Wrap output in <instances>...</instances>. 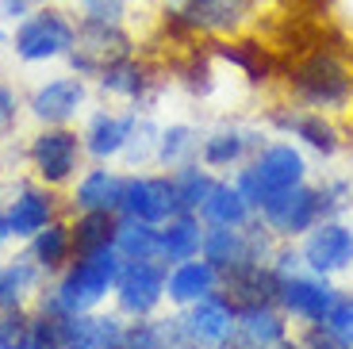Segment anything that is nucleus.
<instances>
[{
    "instance_id": "1",
    "label": "nucleus",
    "mask_w": 353,
    "mask_h": 349,
    "mask_svg": "<svg viewBox=\"0 0 353 349\" xmlns=\"http://www.w3.org/2000/svg\"><path fill=\"white\" fill-rule=\"evenodd\" d=\"M300 108L323 115H345L353 108V61L338 46H311L284 73Z\"/></svg>"
},
{
    "instance_id": "2",
    "label": "nucleus",
    "mask_w": 353,
    "mask_h": 349,
    "mask_svg": "<svg viewBox=\"0 0 353 349\" xmlns=\"http://www.w3.org/2000/svg\"><path fill=\"white\" fill-rule=\"evenodd\" d=\"M119 269H123V257L115 253V246H104V250H92V253H77L58 272V284L50 292H43L39 307H50V311H62V315L97 311L115 292Z\"/></svg>"
},
{
    "instance_id": "3",
    "label": "nucleus",
    "mask_w": 353,
    "mask_h": 349,
    "mask_svg": "<svg viewBox=\"0 0 353 349\" xmlns=\"http://www.w3.org/2000/svg\"><path fill=\"white\" fill-rule=\"evenodd\" d=\"M254 0H165L161 23L173 39H234L254 23Z\"/></svg>"
},
{
    "instance_id": "4",
    "label": "nucleus",
    "mask_w": 353,
    "mask_h": 349,
    "mask_svg": "<svg viewBox=\"0 0 353 349\" xmlns=\"http://www.w3.org/2000/svg\"><path fill=\"white\" fill-rule=\"evenodd\" d=\"M307 181V157L300 154V146L292 142H269L246 161V169H239L234 184L242 188V196L250 200V208L261 211L273 196L288 192L296 184Z\"/></svg>"
},
{
    "instance_id": "5",
    "label": "nucleus",
    "mask_w": 353,
    "mask_h": 349,
    "mask_svg": "<svg viewBox=\"0 0 353 349\" xmlns=\"http://www.w3.org/2000/svg\"><path fill=\"white\" fill-rule=\"evenodd\" d=\"M73 43H77V19L65 16L62 8H50V4H39L35 12H27L12 31V50L27 66L70 58Z\"/></svg>"
},
{
    "instance_id": "6",
    "label": "nucleus",
    "mask_w": 353,
    "mask_h": 349,
    "mask_svg": "<svg viewBox=\"0 0 353 349\" xmlns=\"http://www.w3.org/2000/svg\"><path fill=\"white\" fill-rule=\"evenodd\" d=\"M134 54V39L123 23H112V19H77V43L70 50V70L77 77H100L108 66L123 61Z\"/></svg>"
},
{
    "instance_id": "7",
    "label": "nucleus",
    "mask_w": 353,
    "mask_h": 349,
    "mask_svg": "<svg viewBox=\"0 0 353 349\" xmlns=\"http://www.w3.org/2000/svg\"><path fill=\"white\" fill-rule=\"evenodd\" d=\"M27 161L35 169L39 184L62 188V184L77 181V169L85 161V139L73 127H43L27 146Z\"/></svg>"
},
{
    "instance_id": "8",
    "label": "nucleus",
    "mask_w": 353,
    "mask_h": 349,
    "mask_svg": "<svg viewBox=\"0 0 353 349\" xmlns=\"http://www.w3.org/2000/svg\"><path fill=\"white\" fill-rule=\"evenodd\" d=\"M165 265L158 257L146 261H123L119 280H115V307L123 319H154L161 303H165Z\"/></svg>"
},
{
    "instance_id": "9",
    "label": "nucleus",
    "mask_w": 353,
    "mask_h": 349,
    "mask_svg": "<svg viewBox=\"0 0 353 349\" xmlns=\"http://www.w3.org/2000/svg\"><path fill=\"white\" fill-rule=\"evenodd\" d=\"M338 296L342 292L330 284V277L323 272H311V269H300L292 277H281V311L288 319L303 326H315V323H327L330 311H334Z\"/></svg>"
},
{
    "instance_id": "10",
    "label": "nucleus",
    "mask_w": 353,
    "mask_h": 349,
    "mask_svg": "<svg viewBox=\"0 0 353 349\" xmlns=\"http://www.w3.org/2000/svg\"><path fill=\"white\" fill-rule=\"evenodd\" d=\"M261 223L273 230L281 242H292V238H303L319 219H323V208H319V184H296L288 192L273 196L261 211Z\"/></svg>"
},
{
    "instance_id": "11",
    "label": "nucleus",
    "mask_w": 353,
    "mask_h": 349,
    "mask_svg": "<svg viewBox=\"0 0 353 349\" xmlns=\"http://www.w3.org/2000/svg\"><path fill=\"white\" fill-rule=\"evenodd\" d=\"M300 257L311 272H323V277L353 269V227L342 219H319L303 235Z\"/></svg>"
},
{
    "instance_id": "12",
    "label": "nucleus",
    "mask_w": 353,
    "mask_h": 349,
    "mask_svg": "<svg viewBox=\"0 0 353 349\" xmlns=\"http://www.w3.org/2000/svg\"><path fill=\"white\" fill-rule=\"evenodd\" d=\"M123 219H139V223H154L161 227L169 215H176V196L169 173H131L123 184Z\"/></svg>"
},
{
    "instance_id": "13",
    "label": "nucleus",
    "mask_w": 353,
    "mask_h": 349,
    "mask_svg": "<svg viewBox=\"0 0 353 349\" xmlns=\"http://www.w3.org/2000/svg\"><path fill=\"white\" fill-rule=\"evenodd\" d=\"M88 100V88H85V77L70 73V77H54L46 85H39L27 100V112L35 115L43 127H70V119L85 108Z\"/></svg>"
},
{
    "instance_id": "14",
    "label": "nucleus",
    "mask_w": 353,
    "mask_h": 349,
    "mask_svg": "<svg viewBox=\"0 0 353 349\" xmlns=\"http://www.w3.org/2000/svg\"><path fill=\"white\" fill-rule=\"evenodd\" d=\"M185 326L188 334L196 338V346L200 349H223L230 341V334H234V319H239V307L230 303L227 292H212L208 299H200V303L185 307Z\"/></svg>"
},
{
    "instance_id": "15",
    "label": "nucleus",
    "mask_w": 353,
    "mask_h": 349,
    "mask_svg": "<svg viewBox=\"0 0 353 349\" xmlns=\"http://www.w3.org/2000/svg\"><path fill=\"white\" fill-rule=\"evenodd\" d=\"M288 338H292L288 315L281 311V303H257V307H239L234 334H230L227 346H234V349H276Z\"/></svg>"
},
{
    "instance_id": "16",
    "label": "nucleus",
    "mask_w": 353,
    "mask_h": 349,
    "mask_svg": "<svg viewBox=\"0 0 353 349\" xmlns=\"http://www.w3.org/2000/svg\"><path fill=\"white\" fill-rule=\"evenodd\" d=\"M269 123H273L281 134H288V139H300L307 150H315V154L330 157L338 154V127L330 123V115L323 112H311V108H273V115H269Z\"/></svg>"
},
{
    "instance_id": "17",
    "label": "nucleus",
    "mask_w": 353,
    "mask_h": 349,
    "mask_svg": "<svg viewBox=\"0 0 353 349\" xmlns=\"http://www.w3.org/2000/svg\"><path fill=\"white\" fill-rule=\"evenodd\" d=\"M4 215H8V230L12 238H35L46 223L58 219V196L46 188V184H19L16 196L4 203Z\"/></svg>"
},
{
    "instance_id": "18",
    "label": "nucleus",
    "mask_w": 353,
    "mask_h": 349,
    "mask_svg": "<svg viewBox=\"0 0 353 349\" xmlns=\"http://www.w3.org/2000/svg\"><path fill=\"white\" fill-rule=\"evenodd\" d=\"M219 288H223V272L215 269L208 257L176 261V265H169V272H165V299L173 307H181V311L200 303V299H208Z\"/></svg>"
},
{
    "instance_id": "19",
    "label": "nucleus",
    "mask_w": 353,
    "mask_h": 349,
    "mask_svg": "<svg viewBox=\"0 0 353 349\" xmlns=\"http://www.w3.org/2000/svg\"><path fill=\"white\" fill-rule=\"evenodd\" d=\"M223 292L234 307H257V303H281V272L273 261H250L239 269L223 272Z\"/></svg>"
},
{
    "instance_id": "20",
    "label": "nucleus",
    "mask_w": 353,
    "mask_h": 349,
    "mask_svg": "<svg viewBox=\"0 0 353 349\" xmlns=\"http://www.w3.org/2000/svg\"><path fill=\"white\" fill-rule=\"evenodd\" d=\"M139 119L142 115L134 112H97L92 119H88V127H85V154L92 157V161H112V157H119L123 154V146H127V139H131V131L139 127Z\"/></svg>"
},
{
    "instance_id": "21",
    "label": "nucleus",
    "mask_w": 353,
    "mask_h": 349,
    "mask_svg": "<svg viewBox=\"0 0 353 349\" xmlns=\"http://www.w3.org/2000/svg\"><path fill=\"white\" fill-rule=\"evenodd\" d=\"M261 146L265 142L257 131H246V127H219V131L203 134L200 161L208 169H234V166H242V161H250Z\"/></svg>"
},
{
    "instance_id": "22",
    "label": "nucleus",
    "mask_w": 353,
    "mask_h": 349,
    "mask_svg": "<svg viewBox=\"0 0 353 349\" xmlns=\"http://www.w3.org/2000/svg\"><path fill=\"white\" fill-rule=\"evenodd\" d=\"M123 184L127 177H119L115 169H88V173L77 177V188H73V208L77 211H112L119 215L123 208Z\"/></svg>"
},
{
    "instance_id": "23",
    "label": "nucleus",
    "mask_w": 353,
    "mask_h": 349,
    "mask_svg": "<svg viewBox=\"0 0 353 349\" xmlns=\"http://www.w3.org/2000/svg\"><path fill=\"white\" fill-rule=\"evenodd\" d=\"M200 246H203V219L192 215V211H176L161 223V246H158V261L176 265V261H188V257H200Z\"/></svg>"
},
{
    "instance_id": "24",
    "label": "nucleus",
    "mask_w": 353,
    "mask_h": 349,
    "mask_svg": "<svg viewBox=\"0 0 353 349\" xmlns=\"http://www.w3.org/2000/svg\"><path fill=\"white\" fill-rule=\"evenodd\" d=\"M100 92H108V97L115 100H127V104H146V97L154 92V73L146 61H139L131 54V58L115 61V66H108L104 73L97 77Z\"/></svg>"
},
{
    "instance_id": "25",
    "label": "nucleus",
    "mask_w": 353,
    "mask_h": 349,
    "mask_svg": "<svg viewBox=\"0 0 353 349\" xmlns=\"http://www.w3.org/2000/svg\"><path fill=\"white\" fill-rule=\"evenodd\" d=\"M254 215H257V211L250 208V200L242 196L239 184H234V181H219V177H215L208 200L200 203L203 227H246Z\"/></svg>"
},
{
    "instance_id": "26",
    "label": "nucleus",
    "mask_w": 353,
    "mask_h": 349,
    "mask_svg": "<svg viewBox=\"0 0 353 349\" xmlns=\"http://www.w3.org/2000/svg\"><path fill=\"white\" fill-rule=\"evenodd\" d=\"M27 257H31L46 277H58V272L73 261V230H70V223L54 219V223H46L35 238H27Z\"/></svg>"
},
{
    "instance_id": "27",
    "label": "nucleus",
    "mask_w": 353,
    "mask_h": 349,
    "mask_svg": "<svg viewBox=\"0 0 353 349\" xmlns=\"http://www.w3.org/2000/svg\"><path fill=\"white\" fill-rule=\"evenodd\" d=\"M212 54H215V58H223L227 66H234V70H242L254 85H265V81L273 77V70H276L269 46H261L257 39H242V35L219 39V43L212 46Z\"/></svg>"
},
{
    "instance_id": "28",
    "label": "nucleus",
    "mask_w": 353,
    "mask_h": 349,
    "mask_svg": "<svg viewBox=\"0 0 353 349\" xmlns=\"http://www.w3.org/2000/svg\"><path fill=\"white\" fill-rule=\"evenodd\" d=\"M123 315H73L65 349H115L123 338Z\"/></svg>"
},
{
    "instance_id": "29",
    "label": "nucleus",
    "mask_w": 353,
    "mask_h": 349,
    "mask_svg": "<svg viewBox=\"0 0 353 349\" xmlns=\"http://www.w3.org/2000/svg\"><path fill=\"white\" fill-rule=\"evenodd\" d=\"M43 277L46 272L31 257H16V261L0 265V311H19V307H27V299L43 284Z\"/></svg>"
},
{
    "instance_id": "30",
    "label": "nucleus",
    "mask_w": 353,
    "mask_h": 349,
    "mask_svg": "<svg viewBox=\"0 0 353 349\" xmlns=\"http://www.w3.org/2000/svg\"><path fill=\"white\" fill-rule=\"evenodd\" d=\"M169 181H173L176 211H192V215H200V203L208 200V192H212V184H215L212 169L196 157V161H185V166L169 169Z\"/></svg>"
},
{
    "instance_id": "31",
    "label": "nucleus",
    "mask_w": 353,
    "mask_h": 349,
    "mask_svg": "<svg viewBox=\"0 0 353 349\" xmlns=\"http://www.w3.org/2000/svg\"><path fill=\"white\" fill-rule=\"evenodd\" d=\"M70 230H73V257H77V253L104 250V246H115L119 215H112V211H77Z\"/></svg>"
},
{
    "instance_id": "32",
    "label": "nucleus",
    "mask_w": 353,
    "mask_h": 349,
    "mask_svg": "<svg viewBox=\"0 0 353 349\" xmlns=\"http://www.w3.org/2000/svg\"><path fill=\"white\" fill-rule=\"evenodd\" d=\"M200 142H203V134L196 127H188V123H169V127H161L158 157L154 161L161 169H176V166H185V161H196L200 157Z\"/></svg>"
},
{
    "instance_id": "33",
    "label": "nucleus",
    "mask_w": 353,
    "mask_h": 349,
    "mask_svg": "<svg viewBox=\"0 0 353 349\" xmlns=\"http://www.w3.org/2000/svg\"><path fill=\"white\" fill-rule=\"evenodd\" d=\"M158 246H161V227L119 215V230H115V253H119L123 261H146V257H158Z\"/></svg>"
},
{
    "instance_id": "34",
    "label": "nucleus",
    "mask_w": 353,
    "mask_h": 349,
    "mask_svg": "<svg viewBox=\"0 0 353 349\" xmlns=\"http://www.w3.org/2000/svg\"><path fill=\"white\" fill-rule=\"evenodd\" d=\"M158 139H161V127H154L146 115L139 119V127L131 131V139H127V146H123V161L127 166H146V161H154L158 157Z\"/></svg>"
},
{
    "instance_id": "35",
    "label": "nucleus",
    "mask_w": 353,
    "mask_h": 349,
    "mask_svg": "<svg viewBox=\"0 0 353 349\" xmlns=\"http://www.w3.org/2000/svg\"><path fill=\"white\" fill-rule=\"evenodd\" d=\"M154 349H200L196 338L188 334L185 315H165V319H154Z\"/></svg>"
},
{
    "instance_id": "36",
    "label": "nucleus",
    "mask_w": 353,
    "mask_h": 349,
    "mask_svg": "<svg viewBox=\"0 0 353 349\" xmlns=\"http://www.w3.org/2000/svg\"><path fill=\"white\" fill-rule=\"evenodd\" d=\"M181 85L188 88V92H196V97H208V92H212L215 88V73H212V61H208V54H200L196 50L192 58L185 61V66H181Z\"/></svg>"
},
{
    "instance_id": "37",
    "label": "nucleus",
    "mask_w": 353,
    "mask_h": 349,
    "mask_svg": "<svg viewBox=\"0 0 353 349\" xmlns=\"http://www.w3.org/2000/svg\"><path fill=\"white\" fill-rule=\"evenodd\" d=\"M353 200V184L350 181H323L319 184V208H323V219H338Z\"/></svg>"
},
{
    "instance_id": "38",
    "label": "nucleus",
    "mask_w": 353,
    "mask_h": 349,
    "mask_svg": "<svg viewBox=\"0 0 353 349\" xmlns=\"http://www.w3.org/2000/svg\"><path fill=\"white\" fill-rule=\"evenodd\" d=\"M31 338V315L19 311H0V349H16L19 341Z\"/></svg>"
},
{
    "instance_id": "39",
    "label": "nucleus",
    "mask_w": 353,
    "mask_h": 349,
    "mask_svg": "<svg viewBox=\"0 0 353 349\" xmlns=\"http://www.w3.org/2000/svg\"><path fill=\"white\" fill-rule=\"evenodd\" d=\"M327 326L338 334V341H342L345 349H353V296H338V303H334V311H330V319H327Z\"/></svg>"
},
{
    "instance_id": "40",
    "label": "nucleus",
    "mask_w": 353,
    "mask_h": 349,
    "mask_svg": "<svg viewBox=\"0 0 353 349\" xmlns=\"http://www.w3.org/2000/svg\"><path fill=\"white\" fill-rule=\"evenodd\" d=\"M77 8H81V16H88V19H112V23H123L131 0H77Z\"/></svg>"
},
{
    "instance_id": "41",
    "label": "nucleus",
    "mask_w": 353,
    "mask_h": 349,
    "mask_svg": "<svg viewBox=\"0 0 353 349\" xmlns=\"http://www.w3.org/2000/svg\"><path fill=\"white\" fill-rule=\"evenodd\" d=\"M296 341H300V346H303V349H345V346H342V341H338V334H334V330H330V326H327V323H315V326H303V334H300V338H296Z\"/></svg>"
},
{
    "instance_id": "42",
    "label": "nucleus",
    "mask_w": 353,
    "mask_h": 349,
    "mask_svg": "<svg viewBox=\"0 0 353 349\" xmlns=\"http://www.w3.org/2000/svg\"><path fill=\"white\" fill-rule=\"evenodd\" d=\"M16 112H19V97H16V88L0 85V131H4V127H12Z\"/></svg>"
},
{
    "instance_id": "43",
    "label": "nucleus",
    "mask_w": 353,
    "mask_h": 349,
    "mask_svg": "<svg viewBox=\"0 0 353 349\" xmlns=\"http://www.w3.org/2000/svg\"><path fill=\"white\" fill-rule=\"evenodd\" d=\"M0 4H4V16H12V19H23L27 12H35L39 8V0H0Z\"/></svg>"
},
{
    "instance_id": "44",
    "label": "nucleus",
    "mask_w": 353,
    "mask_h": 349,
    "mask_svg": "<svg viewBox=\"0 0 353 349\" xmlns=\"http://www.w3.org/2000/svg\"><path fill=\"white\" fill-rule=\"evenodd\" d=\"M12 242V230H8V215H4V200H0V246Z\"/></svg>"
},
{
    "instance_id": "45",
    "label": "nucleus",
    "mask_w": 353,
    "mask_h": 349,
    "mask_svg": "<svg viewBox=\"0 0 353 349\" xmlns=\"http://www.w3.org/2000/svg\"><path fill=\"white\" fill-rule=\"evenodd\" d=\"M0 43H4V31H0Z\"/></svg>"
},
{
    "instance_id": "46",
    "label": "nucleus",
    "mask_w": 353,
    "mask_h": 349,
    "mask_svg": "<svg viewBox=\"0 0 353 349\" xmlns=\"http://www.w3.org/2000/svg\"><path fill=\"white\" fill-rule=\"evenodd\" d=\"M254 4H265V0H254Z\"/></svg>"
},
{
    "instance_id": "47",
    "label": "nucleus",
    "mask_w": 353,
    "mask_h": 349,
    "mask_svg": "<svg viewBox=\"0 0 353 349\" xmlns=\"http://www.w3.org/2000/svg\"><path fill=\"white\" fill-rule=\"evenodd\" d=\"M223 349H234V346H223Z\"/></svg>"
}]
</instances>
